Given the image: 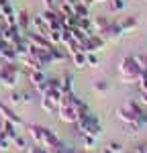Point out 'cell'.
I'll return each mask as SVG.
<instances>
[{
  "label": "cell",
  "instance_id": "obj_1",
  "mask_svg": "<svg viewBox=\"0 0 147 153\" xmlns=\"http://www.w3.org/2000/svg\"><path fill=\"white\" fill-rule=\"evenodd\" d=\"M145 70L135 55H127V57L121 59V63H119V74H121V80L125 84H135L139 82V78H141V71Z\"/></svg>",
  "mask_w": 147,
  "mask_h": 153
},
{
  "label": "cell",
  "instance_id": "obj_2",
  "mask_svg": "<svg viewBox=\"0 0 147 153\" xmlns=\"http://www.w3.org/2000/svg\"><path fill=\"white\" fill-rule=\"evenodd\" d=\"M76 127L80 131V135H90V137H100L102 133V125H100V118L96 114H92L90 110L80 112L78 120H76Z\"/></svg>",
  "mask_w": 147,
  "mask_h": 153
},
{
  "label": "cell",
  "instance_id": "obj_3",
  "mask_svg": "<svg viewBox=\"0 0 147 153\" xmlns=\"http://www.w3.org/2000/svg\"><path fill=\"white\" fill-rule=\"evenodd\" d=\"M19 74H21V63H4L0 61V84L14 90L19 84Z\"/></svg>",
  "mask_w": 147,
  "mask_h": 153
},
{
  "label": "cell",
  "instance_id": "obj_4",
  "mask_svg": "<svg viewBox=\"0 0 147 153\" xmlns=\"http://www.w3.org/2000/svg\"><path fill=\"white\" fill-rule=\"evenodd\" d=\"M143 110H145L143 104H139V102H135V100H129L127 104L119 106L117 117L121 118L125 125H127V123H137V118H139V114H141Z\"/></svg>",
  "mask_w": 147,
  "mask_h": 153
},
{
  "label": "cell",
  "instance_id": "obj_5",
  "mask_svg": "<svg viewBox=\"0 0 147 153\" xmlns=\"http://www.w3.org/2000/svg\"><path fill=\"white\" fill-rule=\"evenodd\" d=\"M102 47H104V39L98 35V33H92V35L80 45V49H82L84 53H96V51H100Z\"/></svg>",
  "mask_w": 147,
  "mask_h": 153
},
{
  "label": "cell",
  "instance_id": "obj_6",
  "mask_svg": "<svg viewBox=\"0 0 147 153\" xmlns=\"http://www.w3.org/2000/svg\"><path fill=\"white\" fill-rule=\"evenodd\" d=\"M0 117H2V120H8L12 125H16V127H23L24 125V120L19 117L10 108V104H6V102H0Z\"/></svg>",
  "mask_w": 147,
  "mask_h": 153
},
{
  "label": "cell",
  "instance_id": "obj_7",
  "mask_svg": "<svg viewBox=\"0 0 147 153\" xmlns=\"http://www.w3.org/2000/svg\"><path fill=\"white\" fill-rule=\"evenodd\" d=\"M27 39H29V43L31 45H35V47H41V49H51V41L47 39V35H41V33H35V31H29L27 33Z\"/></svg>",
  "mask_w": 147,
  "mask_h": 153
},
{
  "label": "cell",
  "instance_id": "obj_8",
  "mask_svg": "<svg viewBox=\"0 0 147 153\" xmlns=\"http://www.w3.org/2000/svg\"><path fill=\"white\" fill-rule=\"evenodd\" d=\"M122 33H125V31H122L121 23H112V21H110L108 29H106L100 37H102V39H108V41H119V39L122 37Z\"/></svg>",
  "mask_w": 147,
  "mask_h": 153
},
{
  "label": "cell",
  "instance_id": "obj_9",
  "mask_svg": "<svg viewBox=\"0 0 147 153\" xmlns=\"http://www.w3.org/2000/svg\"><path fill=\"white\" fill-rule=\"evenodd\" d=\"M16 27H19V31H21L23 35H27V33L31 31V14L27 10L16 12Z\"/></svg>",
  "mask_w": 147,
  "mask_h": 153
},
{
  "label": "cell",
  "instance_id": "obj_10",
  "mask_svg": "<svg viewBox=\"0 0 147 153\" xmlns=\"http://www.w3.org/2000/svg\"><path fill=\"white\" fill-rule=\"evenodd\" d=\"M0 61H4V63H16L19 61V53H16V49L12 47L10 43H6L2 51H0Z\"/></svg>",
  "mask_w": 147,
  "mask_h": 153
},
{
  "label": "cell",
  "instance_id": "obj_11",
  "mask_svg": "<svg viewBox=\"0 0 147 153\" xmlns=\"http://www.w3.org/2000/svg\"><path fill=\"white\" fill-rule=\"evenodd\" d=\"M31 31L41 33V35H47L49 33V27L45 25V21H43L41 14H33V16H31Z\"/></svg>",
  "mask_w": 147,
  "mask_h": 153
},
{
  "label": "cell",
  "instance_id": "obj_12",
  "mask_svg": "<svg viewBox=\"0 0 147 153\" xmlns=\"http://www.w3.org/2000/svg\"><path fill=\"white\" fill-rule=\"evenodd\" d=\"M29 82L33 84L35 88H39L41 84L47 82V74H45V70H33L29 71Z\"/></svg>",
  "mask_w": 147,
  "mask_h": 153
},
{
  "label": "cell",
  "instance_id": "obj_13",
  "mask_svg": "<svg viewBox=\"0 0 147 153\" xmlns=\"http://www.w3.org/2000/svg\"><path fill=\"white\" fill-rule=\"evenodd\" d=\"M110 21L106 19V16H94L92 19V27H94V33H98V35H102L106 29H108Z\"/></svg>",
  "mask_w": 147,
  "mask_h": 153
},
{
  "label": "cell",
  "instance_id": "obj_14",
  "mask_svg": "<svg viewBox=\"0 0 147 153\" xmlns=\"http://www.w3.org/2000/svg\"><path fill=\"white\" fill-rule=\"evenodd\" d=\"M41 108H43L47 114H57L59 104H57V102H53L51 98H47V96H41Z\"/></svg>",
  "mask_w": 147,
  "mask_h": 153
},
{
  "label": "cell",
  "instance_id": "obj_15",
  "mask_svg": "<svg viewBox=\"0 0 147 153\" xmlns=\"http://www.w3.org/2000/svg\"><path fill=\"white\" fill-rule=\"evenodd\" d=\"M19 127L16 125H12V123H8V120H2V131H4V135L10 139V141H14L16 137H19Z\"/></svg>",
  "mask_w": 147,
  "mask_h": 153
},
{
  "label": "cell",
  "instance_id": "obj_16",
  "mask_svg": "<svg viewBox=\"0 0 147 153\" xmlns=\"http://www.w3.org/2000/svg\"><path fill=\"white\" fill-rule=\"evenodd\" d=\"M51 57H53L55 63H59L63 59H68V51L61 49V45H53V47H51Z\"/></svg>",
  "mask_w": 147,
  "mask_h": 153
},
{
  "label": "cell",
  "instance_id": "obj_17",
  "mask_svg": "<svg viewBox=\"0 0 147 153\" xmlns=\"http://www.w3.org/2000/svg\"><path fill=\"white\" fill-rule=\"evenodd\" d=\"M74 14L78 16V19H86V16H90V6H86V4H82L80 0L74 4Z\"/></svg>",
  "mask_w": 147,
  "mask_h": 153
},
{
  "label": "cell",
  "instance_id": "obj_18",
  "mask_svg": "<svg viewBox=\"0 0 147 153\" xmlns=\"http://www.w3.org/2000/svg\"><path fill=\"white\" fill-rule=\"evenodd\" d=\"M72 61H74V65H76L78 70H82V68H86V65H88L84 51H76V53H72Z\"/></svg>",
  "mask_w": 147,
  "mask_h": 153
},
{
  "label": "cell",
  "instance_id": "obj_19",
  "mask_svg": "<svg viewBox=\"0 0 147 153\" xmlns=\"http://www.w3.org/2000/svg\"><path fill=\"white\" fill-rule=\"evenodd\" d=\"M0 12L4 14V19L6 16H14L16 12H14V6H12V0H0Z\"/></svg>",
  "mask_w": 147,
  "mask_h": 153
},
{
  "label": "cell",
  "instance_id": "obj_20",
  "mask_svg": "<svg viewBox=\"0 0 147 153\" xmlns=\"http://www.w3.org/2000/svg\"><path fill=\"white\" fill-rule=\"evenodd\" d=\"M61 92H63V94L74 92V78L70 76V74H65V76L61 78Z\"/></svg>",
  "mask_w": 147,
  "mask_h": 153
},
{
  "label": "cell",
  "instance_id": "obj_21",
  "mask_svg": "<svg viewBox=\"0 0 147 153\" xmlns=\"http://www.w3.org/2000/svg\"><path fill=\"white\" fill-rule=\"evenodd\" d=\"M121 27H122V31H131V29H135V27H137V16H127V19H122Z\"/></svg>",
  "mask_w": 147,
  "mask_h": 153
},
{
  "label": "cell",
  "instance_id": "obj_22",
  "mask_svg": "<svg viewBox=\"0 0 147 153\" xmlns=\"http://www.w3.org/2000/svg\"><path fill=\"white\" fill-rule=\"evenodd\" d=\"M29 135H31V139L39 145V139H41V125H29Z\"/></svg>",
  "mask_w": 147,
  "mask_h": 153
},
{
  "label": "cell",
  "instance_id": "obj_23",
  "mask_svg": "<svg viewBox=\"0 0 147 153\" xmlns=\"http://www.w3.org/2000/svg\"><path fill=\"white\" fill-rule=\"evenodd\" d=\"M21 102H23V92H21V90H10L8 104H21Z\"/></svg>",
  "mask_w": 147,
  "mask_h": 153
},
{
  "label": "cell",
  "instance_id": "obj_24",
  "mask_svg": "<svg viewBox=\"0 0 147 153\" xmlns=\"http://www.w3.org/2000/svg\"><path fill=\"white\" fill-rule=\"evenodd\" d=\"M82 145H84V149H94L96 147V137H90V135H82Z\"/></svg>",
  "mask_w": 147,
  "mask_h": 153
},
{
  "label": "cell",
  "instance_id": "obj_25",
  "mask_svg": "<svg viewBox=\"0 0 147 153\" xmlns=\"http://www.w3.org/2000/svg\"><path fill=\"white\" fill-rule=\"evenodd\" d=\"M12 145H14L16 149H29V143H27V139H24V137H21V135H19V137L12 141Z\"/></svg>",
  "mask_w": 147,
  "mask_h": 153
},
{
  "label": "cell",
  "instance_id": "obj_26",
  "mask_svg": "<svg viewBox=\"0 0 147 153\" xmlns=\"http://www.w3.org/2000/svg\"><path fill=\"white\" fill-rule=\"evenodd\" d=\"M125 8V0H110V10L112 12H121Z\"/></svg>",
  "mask_w": 147,
  "mask_h": 153
},
{
  "label": "cell",
  "instance_id": "obj_27",
  "mask_svg": "<svg viewBox=\"0 0 147 153\" xmlns=\"http://www.w3.org/2000/svg\"><path fill=\"white\" fill-rule=\"evenodd\" d=\"M86 61H88V65H90V68H96L98 63H100V59H98L96 53H86Z\"/></svg>",
  "mask_w": 147,
  "mask_h": 153
},
{
  "label": "cell",
  "instance_id": "obj_28",
  "mask_svg": "<svg viewBox=\"0 0 147 153\" xmlns=\"http://www.w3.org/2000/svg\"><path fill=\"white\" fill-rule=\"evenodd\" d=\"M137 125H139V129H141V131L147 129V110H143V112L139 114V118H137Z\"/></svg>",
  "mask_w": 147,
  "mask_h": 153
},
{
  "label": "cell",
  "instance_id": "obj_29",
  "mask_svg": "<svg viewBox=\"0 0 147 153\" xmlns=\"http://www.w3.org/2000/svg\"><path fill=\"white\" fill-rule=\"evenodd\" d=\"M94 90H96V92H106V90H108V82H104V80L94 82Z\"/></svg>",
  "mask_w": 147,
  "mask_h": 153
},
{
  "label": "cell",
  "instance_id": "obj_30",
  "mask_svg": "<svg viewBox=\"0 0 147 153\" xmlns=\"http://www.w3.org/2000/svg\"><path fill=\"white\" fill-rule=\"evenodd\" d=\"M125 129H127V133H129V135H137V133L141 131L137 123H127V125H125Z\"/></svg>",
  "mask_w": 147,
  "mask_h": 153
},
{
  "label": "cell",
  "instance_id": "obj_31",
  "mask_svg": "<svg viewBox=\"0 0 147 153\" xmlns=\"http://www.w3.org/2000/svg\"><path fill=\"white\" fill-rule=\"evenodd\" d=\"M108 149H110L112 153H122V145H121L119 141H110V143H108Z\"/></svg>",
  "mask_w": 147,
  "mask_h": 153
},
{
  "label": "cell",
  "instance_id": "obj_32",
  "mask_svg": "<svg viewBox=\"0 0 147 153\" xmlns=\"http://www.w3.org/2000/svg\"><path fill=\"white\" fill-rule=\"evenodd\" d=\"M27 153H49L45 147H41V145H31L29 149H27Z\"/></svg>",
  "mask_w": 147,
  "mask_h": 153
},
{
  "label": "cell",
  "instance_id": "obj_33",
  "mask_svg": "<svg viewBox=\"0 0 147 153\" xmlns=\"http://www.w3.org/2000/svg\"><path fill=\"white\" fill-rule=\"evenodd\" d=\"M80 2H82V4H86V6H92V4H94V0H80Z\"/></svg>",
  "mask_w": 147,
  "mask_h": 153
},
{
  "label": "cell",
  "instance_id": "obj_34",
  "mask_svg": "<svg viewBox=\"0 0 147 153\" xmlns=\"http://www.w3.org/2000/svg\"><path fill=\"white\" fill-rule=\"evenodd\" d=\"M137 149H139V151H141V153H147V145H139Z\"/></svg>",
  "mask_w": 147,
  "mask_h": 153
},
{
  "label": "cell",
  "instance_id": "obj_35",
  "mask_svg": "<svg viewBox=\"0 0 147 153\" xmlns=\"http://www.w3.org/2000/svg\"><path fill=\"white\" fill-rule=\"evenodd\" d=\"M125 153H141L139 149H131V151H125Z\"/></svg>",
  "mask_w": 147,
  "mask_h": 153
},
{
  "label": "cell",
  "instance_id": "obj_36",
  "mask_svg": "<svg viewBox=\"0 0 147 153\" xmlns=\"http://www.w3.org/2000/svg\"><path fill=\"white\" fill-rule=\"evenodd\" d=\"M102 153H112V151H110V149H108V147H106V149H104V151H102Z\"/></svg>",
  "mask_w": 147,
  "mask_h": 153
},
{
  "label": "cell",
  "instance_id": "obj_37",
  "mask_svg": "<svg viewBox=\"0 0 147 153\" xmlns=\"http://www.w3.org/2000/svg\"><path fill=\"white\" fill-rule=\"evenodd\" d=\"M0 21H4V14H2V12H0Z\"/></svg>",
  "mask_w": 147,
  "mask_h": 153
},
{
  "label": "cell",
  "instance_id": "obj_38",
  "mask_svg": "<svg viewBox=\"0 0 147 153\" xmlns=\"http://www.w3.org/2000/svg\"><path fill=\"white\" fill-rule=\"evenodd\" d=\"M94 2H106V0H94Z\"/></svg>",
  "mask_w": 147,
  "mask_h": 153
},
{
  "label": "cell",
  "instance_id": "obj_39",
  "mask_svg": "<svg viewBox=\"0 0 147 153\" xmlns=\"http://www.w3.org/2000/svg\"><path fill=\"white\" fill-rule=\"evenodd\" d=\"M145 70H147V61H145Z\"/></svg>",
  "mask_w": 147,
  "mask_h": 153
},
{
  "label": "cell",
  "instance_id": "obj_40",
  "mask_svg": "<svg viewBox=\"0 0 147 153\" xmlns=\"http://www.w3.org/2000/svg\"><path fill=\"white\" fill-rule=\"evenodd\" d=\"M0 88H2V84H0Z\"/></svg>",
  "mask_w": 147,
  "mask_h": 153
},
{
  "label": "cell",
  "instance_id": "obj_41",
  "mask_svg": "<svg viewBox=\"0 0 147 153\" xmlns=\"http://www.w3.org/2000/svg\"><path fill=\"white\" fill-rule=\"evenodd\" d=\"M76 153H78V151H76Z\"/></svg>",
  "mask_w": 147,
  "mask_h": 153
}]
</instances>
